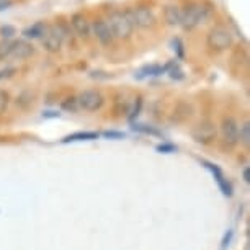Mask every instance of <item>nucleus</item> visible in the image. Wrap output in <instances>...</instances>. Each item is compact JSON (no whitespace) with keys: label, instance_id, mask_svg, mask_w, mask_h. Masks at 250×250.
Instances as JSON below:
<instances>
[{"label":"nucleus","instance_id":"f3484780","mask_svg":"<svg viewBox=\"0 0 250 250\" xmlns=\"http://www.w3.org/2000/svg\"><path fill=\"white\" fill-rule=\"evenodd\" d=\"M12 46H13V41H3V43H0V61H5L10 58Z\"/></svg>","mask_w":250,"mask_h":250},{"label":"nucleus","instance_id":"393cba45","mask_svg":"<svg viewBox=\"0 0 250 250\" xmlns=\"http://www.w3.org/2000/svg\"><path fill=\"white\" fill-rule=\"evenodd\" d=\"M157 150L159 152H164V154H170V152H175L177 147L173 144H160V146H157Z\"/></svg>","mask_w":250,"mask_h":250},{"label":"nucleus","instance_id":"aec40b11","mask_svg":"<svg viewBox=\"0 0 250 250\" xmlns=\"http://www.w3.org/2000/svg\"><path fill=\"white\" fill-rule=\"evenodd\" d=\"M141 108H143V98H141V97L134 98L133 108H131V110H129V115H128V118H129V120H134V118L139 115Z\"/></svg>","mask_w":250,"mask_h":250},{"label":"nucleus","instance_id":"b1692460","mask_svg":"<svg viewBox=\"0 0 250 250\" xmlns=\"http://www.w3.org/2000/svg\"><path fill=\"white\" fill-rule=\"evenodd\" d=\"M172 46H173V49L177 51L178 58H183V43H182L180 38H175V40H172Z\"/></svg>","mask_w":250,"mask_h":250},{"label":"nucleus","instance_id":"bb28decb","mask_svg":"<svg viewBox=\"0 0 250 250\" xmlns=\"http://www.w3.org/2000/svg\"><path fill=\"white\" fill-rule=\"evenodd\" d=\"M170 77H172V79H183L182 70H180V69H177V65H175V69H172V70H170Z\"/></svg>","mask_w":250,"mask_h":250},{"label":"nucleus","instance_id":"5701e85b","mask_svg":"<svg viewBox=\"0 0 250 250\" xmlns=\"http://www.w3.org/2000/svg\"><path fill=\"white\" fill-rule=\"evenodd\" d=\"M17 72V69L15 67H12V65H7V67H3V69H0V80H3V79H10L13 74Z\"/></svg>","mask_w":250,"mask_h":250},{"label":"nucleus","instance_id":"7ed1b4c3","mask_svg":"<svg viewBox=\"0 0 250 250\" xmlns=\"http://www.w3.org/2000/svg\"><path fill=\"white\" fill-rule=\"evenodd\" d=\"M232 43H234L232 33L224 26H214L213 30H209V33H208L206 44L214 53H223V51L229 49Z\"/></svg>","mask_w":250,"mask_h":250},{"label":"nucleus","instance_id":"0eeeda50","mask_svg":"<svg viewBox=\"0 0 250 250\" xmlns=\"http://www.w3.org/2000/svg\"><path fill=\"white\" fill-rule=\"evenodd\" d=\"M221 136L228 147H234L239 143V123L232 116H224L221 121Z\"/></svg>","mask_w":250,"mask_h":250},{"label":"nucleus","instance_id":"20e7f679","mask_svg":"<svg viewBox=\"0 0 250 250\" xmlns=\"http://www.w3.org/2000/svg\"><path fill=\"white\" fill-rule=\"evenodd\" d=\"M126 15L133 23L134 28H141V30H149L155 25V15L149 7H131L126 8Z\"/></svg>","mask_w":250,"mask_h":250},{"label":"nucleus","instance_id":"6e6552de","mask_svg":"<svg viewBox=\"0 0 250 250\" xmlns=\"http://www.w3.org/2000/svg\"><path fill=\"white\" fill-rule=\"evenodd\" d=\"M64 28L62 26H51L48 28L46 35L43 36V46L48 53H59L64 43Z\"/></svg>","mask_w":250,"mask_h":250},{"label":"nucleus","instance_id":"4be33fe9","mask_svg":"<svg viewBox=\"0 0 250 250\" xmlns=\"http://www.w3.org/2000/svg\"><path fill=\"white\" fill-rule=\"evenodd\" d=\"M62 108H64V110H67V111H75L79 108L77 98H74V97L67 98V100L62 103Z\"/></svg>","mask_w":250,"mask_h":250},{"label":"nucleus","instance_id":"4468645a","mask_svg":"<svg viewBox=\"0 0 250 250\" xmlns=\"http://www.w3.org/2000/svg\"><path fill=\"white\" fill-rule=\"evenodd\" d=\"M164 20L167 21V25L170 26H178L182 21V8L178 5H165L164 8Z\"/></svg>","mask_w":250,"mask_h":250},{"label":"nucleus","instance_id":"2eb2a0df","mask_svg":"<svg viewBox=\"0 0 250 250\" xmlns=\"http://www.w3.org/2000/svg\"><path fill=\"white\" fill-rule=\"evenodd\" d=\"M92 139H98V133H93V131H79V133L65 136L62 143L67 144V143H79V141H92Z\"/></svg>","mask_w":250,"mask_h":250},{"label":"nucleus","instance_id":"423d86ee","mask_svg":"<svg viewBox=\"0 0 250 250\" xmlns=\"http://www.w3.org/2000/svg\"><path fill=\"white\" fill-rule=\"evenodd\" d=\"M77 103H79V106L85 111H97L103 106L105 98H103L102 93L95 90V88H87V90L79 93Z\"/></svg>","mask_w":250,"mask_h":250},{"label":"nucleus","instance_id":"9b49d317","mask_svg":"<svg viewBox=\"0 0 250 250\" xmlns=\"http://www.w3.org/2000/svg\"><path fill=\"white\" fill-rule=\"evenodd\" d=\"M203 164H205V167H206V168H209V170L213 172V175H214V178H216V182H218V187L221 188L223 195H226V196H232V185H230V182L224 177V173L221 172V168L218 167V165L209 164V162H203Z\"/></svg>","mask_w":250,"mask_h":250},{"label":"nucleus","instance_id":"a878e982","mask_svg":"<svg viewBox=\"0 0 250 250\" xmlns=\"http://www.w3.org/2000/svg\"><path fill=\"white\" fill-rule=\"evenodd\" d=\"M105 138H110V139H123L125 138V134L123 133H116V131H106V133H103Z\"/></svg>","mask_w":250,"mask_h":250},{"label":"nucleus","instance_id":"cd10ccee","mask_svg":"<svg viewBox=\"0 0 250 250\" xmlns=\"http://www.w3.org/2000/svg\"><path fill=\"white\" fill-rule=\"evenodd\" d=\"M12 0H0V12L2 10H7L8 7H12Z\"/></svg>","mask_w":250,"mask_h":250},{"label":"nucleus","instance_id":"412c9836","mask_svg":"<svg viewBox=\"0 0 250 250\" xmlns=\"http://www.w3.org/2000/svg\"><path fill=\"white\" fill-rule=\"evenodd\" d=\"M8 103H10V95H8V92L0 88V115L5 113V110L8 108Z\"/></svg>","mask_w":250,"mask_h":250},{"label":"nucleus","instance_id":"9d476101","mask_svg":"<svg viewBox=\"0 0 250 250\" xmlns=\"http://www.w3.org/2000/svg\"><path fill=\"white\" fill-rule=\"evenodd\" d=\"M70 25H72L74 31L77 33L79 38L88 40V36H90V33H92V26L85 15H82V13H74V15L70 17Z\"/></svg>","mask_w":250,"mask_h":250},{"label":"nucleus","instance_id":"f8f14e48","mask_svg":"<svg viewBox=\"0 0 250 250\" xmlns=\"http://www.w3.org/2000/svg\"><path fill=\"white\" fill-rule=\"evenodd\" d=\"M33 54H35V46H33L31 43H28L26 40L13 41L12 58H15V59H28Z\"/></svg>","mask_w":250,"mask_h":250},{"label":"nucleus","instance_id":"f03ea898","mask_svg":"<svg viewBox=\"0 0 250 250\" xmlns=\"http://www.w3.org/2000/svg\"><path fill=\"white\" fill-rule=\"evenodd\" d=\"M108 26L111 28V33L115 38H120V40H128L131 38L134 31V26L131 20L126 15V12H121V10H115L108 15Z\"/></svg>","mask_w":250,"mask_h":250},{"label":"nucleus","instance_id":"39448f33","mask_svg":"<svg viewBox=\"0 0 250 250\" xmlns=\"http://www.w3.org/2000/svg\"><path fill=\"white\" fill-rule=\"evenodd\" d=\"M218 136V128L213 121L205 120L198 123L195 128L191 129V138L198 144H211Z\"/></svg>","mask_w":250,"mask_h":250},{"label":"nucleus","instance_id":"6ab92c4d","mask_svg":"<svg viewBox=\"0 0 250 250\" xmlns=\"http://www.w3.org/2000/svg\"><path fill=\"white\" fill-rule=\"evenodd\" d=\"M133 129L138 131V133H144V134H152V136H160V133L155 128H150L147 125H133Z\"/></svg>","mask_w":250,"mask_h":250},{"label":"nucleus","instance_id":"c85d7f7f","mask_svg":"<svg viewBox=\"0 0 250 250\" xmlns=\"http://www.w3.org/2000/svg\"><path fill=\"white\" fill-rule=\"evenodd\" d=\"M230 239H232V230H229V232L224 235V239H223V247H224V249H226V247H228V245H229Z\"/></svg>","mask_w":250,"mask_h":250},{"label":"nucleus","instance_id":"dca6fc26","mask_svg":"<svg viewBox=\"0 0 250 250\" xmlns=\"http://www.w3.org/2000/svg\"><path fill=\"white\" fill-rule=\"evenodd\" d=\"M239 143L249 147L250 144V123L245 121L242 126H239Z\"/></svg>","mask_w":250,"mask_h":250},{"label":"nucleus","instance_id":"ddd939ff","mask_svg":"<svg viewBox=\"0 0 250 250\" xmlns=\"http://www.w3.org/2000/svg\"><path fill=\"white\" fill-rule=\"evenodd\" d=\"M46 31H48V25H46L44 21H36V23H33V25L26 26L21 33L26 40H43Z\"/></svg>","mask_w":250,"mask_h":250},{"label":"nucleus","instance_id":"1a4fd4ad","mask_svg":"<svg viewBox=\"0 0 250 250\" xmlns=\"http://www.w3.org/2000/svg\"><path fill=\"white\" fill-rule=\"evenodd\" d=\"M90 26H92V31H93V36H95L103 46H110L113 43L115 36H113L111 28L108 26L106 20H102V18H98V20L93 21Z\"/></svg>","mask_w":250,"mask_h":250},{"label":"nucleus","instance_id":"c756f323","mask_svg":"<svg viewBox=\"0 0 250 250\" xmlns=\"http://www.w3.org/2000/svg\"><path fill=\"white\" fill-rule=\"evenodd\" d=\"M244 180L250 183V168L249 167H244Z\"/></svg>","mask_w":250,"mask_h":250},{"label":"nucleus","instance_id":"f257e3e1","mask_svg":"<svg viewBox=\"0 0 250 250\" xmlns=\"http://www.w3.org/2000/svg\"><path fill=\"white\" fill-rule=\"evenodd\" d=\"M211 15V7L206 2H190L182 8V21L183 30L191 31L198 25L205 23Z\"/></svg>","mask_w":250,"mask_h":250},{"label":"nucleus","instance_id":"a211bd4d","mask_svg":"<svg viewBox=\"0 0 250 250\" xmlns=\"http://www.w3.org/2000/svg\"><path fill=\"white\" fill-rule=\"evenodd\" d=\"M17 35V28L13 25H2L0 26V36L5 41H10V38Z\"/></svg>","mask_w":250,"mask_h":250}]
</instances>
